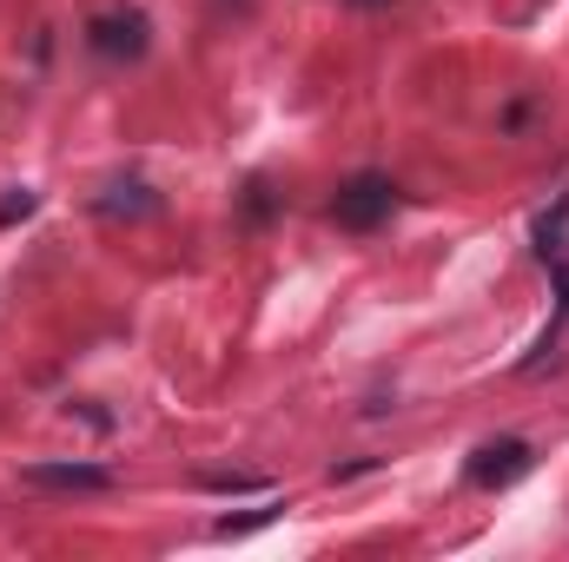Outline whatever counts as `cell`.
<instances>
[{
	"label": "cell",
	"instance_id": "1",
	"mask_svg": "<svg viewBox=\"0 0 569 562\" xmlns=\"http://www.w3.org/2000/svg\"><path fill=\"white\" fill-rule=\"evenodd\" d=\"M331 212H338V225H351V232H371V225L391 212V185H385L378 172H365V179H351V185L338 192V205H331Z\"/></svg>",
	"mask_w": 569,
	"mask_h": 562
},
{
	"label": "cell",
	"instance_id": "2",
	"mask_svg": "<svg viewBox=\"0 0 569 562\" xmlns=\"http://www.w3.org/2000/svg\"><path fill=\"white\" fill-rule=\"evenodd\" d=\"M523 470H530V443L503 436V443H483V450H477V463H470V483H477V490H503V483H517Z\"/></svg>",
	"mask_w": 569,
	"mask_h": 562
},
{
	"label": "cell",
	"instance_id": "3",
	"mask_svg": "<svg viewBox=\"0 0 569 562\" xmlns=\"http://www.w3.org/2000/svg\"><path fill=\"white\" fill-rule=\"evenodd\" d=\"M27 483H33V490H80V496H93V490H107L113 476H107L100 463H27Z\"/></svg>",
	"mask_w": 569,
	"mask_h": 562
},
{
	"label": "cell",
	"instance_id": "4",
	"mask_svg": "<svg viewBox=\"0 0 569 562\" xmlns=\"http://www.w3.org/2000/svg\"><path fill=\"white\" fill-rule=\"evenodd\" d=\"M93 47L107 60H140L146 53V13H107V20H93Z\"/></svg>",
	"mask_w": 569,
	"mask_h": 562
},
{
	"label": "cell",
	"instance_id": "5",
	"mask_svg": "<svg viewBox=\"0 0 569 562\" xmlns=\"http://www.w3.org/2000/svg\"><path fill=\"white\" fill-rule=\"evenodd\" d=\"M33 212V192H13L7 205H0V225H13V219H27Z\"/></svg>",
	"mask_w": 569,
	"mask_h": 562
},
{
	"label": "cell",
	"instance_id": "6",
	"mask_svg": "<svg viewBox=\"0 0 569 562\" xmlns=\"http://www.w3.org/2000/svg\"><path fill=\"white\" fill-rule=\"evenodd\" d=\"M358 7H385V0H358Z\"/></svg>",
	"mask_w": 569,
	"mask_h": 562
}]
</instances>
